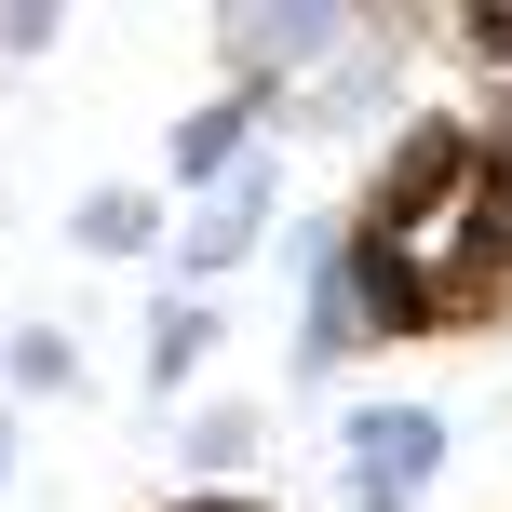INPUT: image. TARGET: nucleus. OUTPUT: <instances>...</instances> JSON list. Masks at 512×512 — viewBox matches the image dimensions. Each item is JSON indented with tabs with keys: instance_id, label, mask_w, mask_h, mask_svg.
Listing matches in <instances>:
<instances>
[{
	"instance_id": "nucleus-6",
	"label": "nucleus",
	"mask_w": 512,
	"mask_h": 512,
	"mask_svg": "<svg viewBox=\"0 0 512 512\" xmlns=\"http://www.w3.org/2000/svg\"><path fill=\"white\" fill-rule=\"evenodd\" d=\"M270 243V162H256V176H230V189H203V216H189V270H243V256Z\"/></svg>"
},
{
	"instance_id": "nucleus-3",
	"label": "nucleus",
	"mask_w": 512,
	"mask_h": 512,
	"mask_svg": "<svg viewBox=\"0 0 512 512\" xmlns=\"http://www.w3.org/2000/svg\"><path fill=\"white\" fill-rule=\"evenodd\" d=\"M351 41H364V14H337V0H270V14H230V81H243V95L324 81Z\"/></svg>"
},
{
	"instance_id": "nucleus-12",
	"label": "nucleus",
	"mask_w": 512,
	"mask_h": 512,
	"mask_svg": "<svg viewBox=\"0 0 512 512\" xmlns=\"http://www.w3.org/2000/svg\"><path fill=\"white\" fill-rule=\"evenodd\" d=\"M176 512H256V499H230V486H216V499H176Z\"/></svg>"
},
{
	"instance_id": "nucleus-13",
	"label": "nucleus",
	"mask_w": 512,
	"mask_h": 512,
	"mask_svg": "<svg viewBox=\"0 0 512 512\" xmlns=\"http://www.w3.org/2000/svg\"><path fill=\"white\" fill-rule=\"evenodd\" d=\"M0 472H14V432H0Z\"/></svg>"
},
{
	"instance_id": "nucleus-2",
	"label": "nucleus",
	"mask_w": 512,
	"mask_h": 512,
	"mask_svg": "<svg viewBox=\"0 0 512 512\" xmlns=\"http://www.w3.org/2000/svg\"><path fill=\"white\" fill-rule=\"evenodd\" d=\"M445 472V418L432 405H364L337 432V512H418Z\"/></svg>"
},
{
	"instance_id": "nucleus-4",
	"label": "nucleus",
	"mask_w": 512,
	"mask_h": 512,
	"mask_svg": "<svg viewBox=\"0 0 512 512\" xmlns=\"http://www.w3.org/2000/svg\"><path fill=\"white\" fill-rule=\"evenodd\" d=\"M297 270H310V324H297V378H337L364 351V310H351V230H297Z\"/></svg>"
},
{
	"instance_id": "nucleus-7",
	"label": "nucleus",
	"mask_w": 512,
	"mask_h": 512,
	"mask_svg": "<svg viewBox=\"0 0 512 512\" xmlns=\"http://www.w3.org/2000/svg\"><path fill=\"white\" fill-rule=\"evenodd\" d=\"M68 230H81V256H135V243H149V189H95Z\"/></svg>"
},
{
	"instance_id": "nucleus-10",
	"label": "nucleus",
	"mask_w": 512,
	"mask_h": 512,
	"mask_svg": "<svg viewBox=\"0 0 512 512\" xmlns=\"http://www.w3.org/2000/svg\"><path fill=\"white\" fill-rule=\"evenodd\" d=\"M243 445H256V405H203L189 418V459H243Z\"/></svg>"
},
{
	"instance_id": "nucleus-8",
	"label": "nucleus",
	"mask_w": 512,
	"mask_h": 512,
	"mask_svg": "<svg viewBox=\"0 0 512 512\" xmlns=\"http://www.w3.org/2000/svg\"><path fill=\"white\" fill-rule=\"evenodd\" d=\"M203 351H216V310H203V297H176V310H162V337H149V391H176Z\"/></svg>"
},
{
	"instance_id": "nucleus-11",
	"label": "nucleus",
	"mask_w": 512,
	"mask_h": 512,
	"mask_svg": "<svg viewBox=\"0 0 512 512\" xmlns=\"http://www.w3.org/2000/svg\"><path fill=\"white\" fill-rule=\"evenodd\" d=\"M445 27H459L472 54H512V0H472V14H445Z\"/></svg>"
},
{
	"instance_id": "nucleus-1",
	"label": "nucleus",
	"mask_w": 512,
	"mask_h": 512,
	"mask_svg": "<svg viewBox=\"0 0 512 512\" xmlns=\"http://www.w3.org/2000/svg\"><path fill=\"white\" fill-rule=\"evenodd\" d=\"M472 243H486V162H472V135L432 122V135H405V162H391L378 203H364V256H391V270L459 324L472 310Z\"/></svg>"
},
{
	"instance_id": "nucleus-9",
	"label": "nucleus",
	"mask_w": 512,
	"mask_h": 512,
	"mask_svg": "<svg viewBox=\"0 0 512 512\" xmlns=\"http://www.w3.org/2000/svg\"><path fill=\"white\" fill-rule=\"evenodd\" d=\"M14 391H27V405H41V391H81V351H68L54 324H27V337H14Z\"/></svg>"
},
{
	"instance_id": "nucleus-5",
	"label": "nucleus",
	"mask_w": 512,
	"mask_h": 512,
	"mask_svg": "<svg viewBox=\"0 0 512 512\" xmlns=\"http://www.w3.org/2000/svg\"><path fill=\"white\" fill-rule=\"evenodd\" d=\"M256 122H270V95H243V81H230L216 108H189V122H176V176H189V189H230L243 149H256Z\"/></svg>"
}]
</instances>
